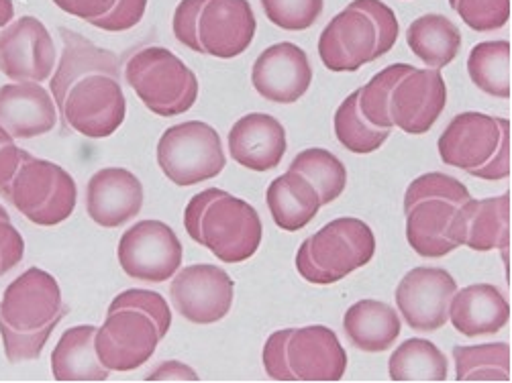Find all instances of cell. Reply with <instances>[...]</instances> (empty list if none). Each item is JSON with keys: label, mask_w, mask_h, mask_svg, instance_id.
I'll return each instance as SVG.
<instances>
[{"label": "cell", "mask_w": 512, "mask_h": 383, "mask_svg": "<svg viewBox=\"0 0 512 383\" xmlns=\"http://www.w3.org/2000/svg\"><path fill=\"white\" fill-rule=\"evenodd\" d=\"M60 37L62 56L49 86L62 127L90 139L111 137L127 115L119 60L72 29L62 27Z\"/></svg>", "instance_id": "cell-1"}, {"label": "cell", "mask_w": 512, "mask_h": 383, "mask_svg": "<svg viewBox=\"0 0 512 383\" xmlns=\"http://www.w3.org/2000/svg\"><path fill=\"white\" fill-rule=\"evenodd\" d=\"M357 104L380 129L398 127L408 135H423L445 111L447 86L439 70L394 64L357 90Z\"/></svg>", "instance_id": "cell-2"}, {"label": "cell", "mask_w": 512, "mask_h": 383, "mask_svg": "<svg viewBox=\"0 0 512 383\" xmlns=\"http://www.w3.org/2000/svg\"><path fill=\"white\" fill-rule=\"evenodd\" d=\"M170 326L172 310L162 294L127 290L111 302L105 324L96 331V355L111 371H133L153 357Z\"/></svg>", "instance_id": "cell-3"}, {"label": "cell", "mask_w": 512, "mask_h": 383, "mask_svg": "<svg viewBox=\"0 0 512 383\" xmlns=\"http://www.w3.org/2000/svg\"><path fill=\"white\" fill-rule=\"evenodd\" d=\"M470 190L447 174H425L404 194L406 239L415 253L439 259L466 243Z\"/></svg>", "instance_id": "cell-4"}, {"label": "cell", "mask_w": 512, "mask_h": 383, "mask_svg": "<svg viewBox=\"0 0 512 383\" xmlns=\"http://www.w3.org/2000/svg\"><path fill=\"white\" fill-rule=\"evenodd\" d=\"M68 314L51 273L31 267L9 284L0 300V337L11 363L35 361Z\"/></svg>", "instance_id": "cell-5"}, {"label": "cell", "mask_w": 512, "mask_h": 383, "mask_svg": "<svg viewBox=\"0 0 512 383\" xmlns=\"http://www.w3.org/2000/svg\"><path fill=\"white\" fill-rule=\"evenodd\" d=\"M184 227L192 241L225 263L247 261L260 249L264 237L258 210L219 188L192 196L184 212Z\"/></svg>", "instance_id": "cell-6"}, {"label": "cell", "mask_w": 512, "mask_h": 383, "mask_svg": "<svg viewBox=\"0 0 512 383\" xmlns=\"http://www.w3.org/2000/svg\"><path fill=\"white\" fill-rule=\"evenodd\" d=\"M398 19L382 0H353L323 29L319 56L331 72H357L394 49Z\"/></svg>", "instance_id": "cell-7"}, {"label": "cell", "mask_w": 512, "mask_h": 383, "mask_svg": "<svg viewBox=\"0 0 512 383\" xmlns=\"http://www.w3.org/2000/svg\"><path fill=\"white\" fill-rule=\"evenodd\" d=\"M172 27L188 49L231 60L247 51L258 23L247 0H182Z\"/></svg>", "instance_id": "cell-8"}, {"label": "cell", "mask_w": 512, "mask_h": 383, "mask_svg": "<svg viewBox=\"0 0 512 383\" xmlns=\"http://www.w3.org/2000/svg\"><path fill=\"white\" fill-rule=\"evenodd\" d=\"M262 359L274 381H339L347 369L345 349L323 324L274 333Z\"/></svg>", "instance_id": "cell-9"}, {"label": "cell", "mask_w": 512, "mask_h": 383, "mask_svg": "<svg viewBox=\"0 0 512 383\" xmlns=\"http://www.w3.org/2000/svg\"><path fill=\"white\" fill-rule=\"evenodd\" d=\"M443 163L480 180L510 176V123L484 113L457 115L439 137Z\"/></svg>", "instance_id": "cell-10"}, {"label": "cell", "mask_w": 512, "mask_h": 383, "mask_svg": "<svg viewBox=\"0 0 512 383\" xmlns=\"http://www.w3.org/2000/svg\"><path fill=\"white\" fill-rule=\"evenodd\" d=\"M374 253L376 237L364 221L351 216L335 218L302 241L296 253V269L306 282L329 286L368 265Z\"/></svg>", "instance_id": "cell-11"}, {"label": "cell", "mask_w": 512, "mask_h": 383, "mask_svg": "<svg viewBox=\"0 0 512 383\" xmlns=\"http://www.w3.org/2000/svg\"><path fill=\"white\" fill-rule=\"evenodd\" d=\"M0 196L33 225L56 227L72 216L78 190L74 178L58 163L23 151L13 180Z\"/></svg>", "instance_id": "cell-12"}, {"label": "cell", "mask_w": 512, "mask_h": 383, "mask_svg": "<svg viewBox=\"0 0 512 383\" xmlns=\"http://www.w3.org/2000/svg\"><path fill=\"white\" fill-rule=\"evenodd\" d=\"M125 80L158 117L188 113L198 98L194 72L166 47H145L129 58Z\"/></svg>", "instance_id": "cell-13"}, {"label": "cell", "mask_w": 512, "mask_h": 383, "mask_svg": "<svg viewBox=\"0 0 512 383\" xmlns=\"http://www.w3.org/2000/svg\"><path fill=\"white\" fill-rule=\"evenodd\" d=\"M158 163L176 186H194L217 178L225 170V151L219 133L200 121L170 127L158 143Z\"/></svg>", "instance_id": "cell-14"}, {"label": "cell", "mask_w": 512, "mask_h": 383, "mask_svg": "<svg viewBox=\"0 0 512 383\" xmlns=\"http://www.w3.org/2000/svg\"><path fill=\"white\" fill-rule=\"evenodd\" d=\"M117 255L129 278L162 284L182 267L184 249L170 225L141 221L123 233Z\"/></svg>", "instance_id": "cell-15"}, {"label": "cell", "mask_w": 512, "mask_h": 383, "mask_svg": "<svg viewBox=\"0 0 512 383\" xmlns=\"http://www.w3.org/2000/svg\"><path fill=\"white\" fill-rule=\"evenodd\" d=\"M235 282L217 265H188L170 286L174 308L192 324H215L223 320L233 306Z\"/></svg>", "instance_id": "cell-16"}, {"label": "cell", "mask_w": 512, "mask_h": 383, "mask_svg": "<svg viewBox=\"0 0 512 383\" xmlns=\"http://www.w3.org/2000/svg\"><path fill=\"white\" fill-rule=\"evenodd\" d=\"M455 290V280L443 267H415L396 288V306L408 326L433 333L447 324Z\"/></svg>", "instance_id": "cell-17"}, {"label": "cell", "mask_w": 512, "mask_h": 383, "mask_svg": "<svg viewBox=\"0 0 512 383\" xmlns=\"http://www.w3.org/2000/svg\"><path fill=\"white\" fill-rule=\"evenodd\" d=\"M56 68V47L47 27L21 17L0 33V72L15 82H45Z\"/></svg>", "instance_id": "cell-18"}, {"label": "cell", "mask_w": 512, "mask_h": 383, "mask_svg": "<svg viewBox=\"0 0 512 383\" xmlns=\"http://www.w3.org/2000/svg\"><path fill=\"white\" fill-rule=\"evenodd\" d=\"M251 82L266 100L292 104L311 88L313 68L304 49L290 41H282L260 53V58L253 64Z\"/></svg>", "instance_id": "cell-19"}, {"label": "cell", "mask_w": 512, "mask_h": 383, "mask_svg": "<svg viewBox=\"0 0 512 383\" xmlns=\"http://www.w3.org/2000/svg\"><path fill=\"white\" fill-rule=\"evenodd\" d=\"M143 186L125 168H105L96 172L86 188V210L102 229L127 225L141 212Z\"/></svg>", "instance_id": "cell-20"}, {"label": "cell", "mask_w": 512, "mask_h": 383, "mask_svg": "<svg viewBox=\"0 0 512 383\" xmlns=\"http://www.w3.org/2000/svg\"><path fill=\"white\" fill-rule=\"evenodd\" d=\"M58 123V108L37 82H17L0 88V127L15 139L47 135Z\"/></svg>", "instance_id": "cell-21"}, {"label": "cell", "mask_w": 512, "mask_h": 383, "mask_svg": "<svg viewBox=\"0 0 512 383\" xmlns=\"http://www.w3.org/2000/svg\"><path fill=\"white\" fill-rule=\"evenodd\" d=\"M229 151L239 166L253 172H270L284 159L286 131L270 115H245L229 131Z\"/></svg>", "instance_id": "cell-22"}, {"label": "cell", "mask_w": 512, "mask_h": 383, "mask_svg": "<svg viewBox=\"0 0 512 383\" xmlns=\"http://www.w3.org/2000/svg\"><path fill=\"white\" fill-rule=\"evenodd\" d=\"M449 320L466 337L500 333L510 320V306L492 284H474L455 290L449 302Z\"/></svg>", "instance_id": "cell-23"}, {"label": "cell", "mask_w": 512, "mask_h": 383, "mask_svg": "<svg viewBox=\"0 0 512 383\" xmlns=\"http://www.w3.org/2000/svg\"><path fill=\"white\" fill-rule=\"evenodd\" d=\"M98 328L92 324L72 326L60 337L51 353V375L56 381H107L111 369L100 363L94 347Z\"/></svg>", "instance_id": "cell-24"}, {"label": "cell", "mask_w": 512, "mask_h": 383, "mask_svg": "<svg viewBox=\"0 0 512 383\" xmlns=\"http://www.w3.org/2000/svg\"><path fill=\"white\" fill-rule=\"evenodd\" d=\"M343 328L353 347L366 353H382L396 343L402 324L392 306L378 300H362L345 312Z\"/></svg>", "instance_id": "cell-25"}, {"label": "cell", "mask_w": 512, "mask_h": 383, "mask_svg": "<svg viewBox=\"0 0 512 383\" xmlns=\"http://www.w3.org/2000/svg\"><path fill=\"white\" fill-rule=\"evenodd\" d=\"M266 202L274 223L288 233L304 229L321 208V198L315 186L290 170L270 184Z\"/></svg>", "instance_id": "cell-26"}, {"label": "cell", "mask_w": 512, "mask_h": 383, "mask_svg": "<svg viewBox=\"0 0 512 383\" xmlns=\"http://www.w3.org/2000/svg\"><path fill=\"white\" fill-rule=\"evenodd\" d=\"M464 245L474 251L498 249L506 257L510 247V194L470 200Z\"/></svg>", "instance_id": "cell-27"}, {"label": "cell", "mask_w": 512, "mask_h": 383, "mask_svg": "<svg viewBox=\"0 0 512 383\" xmlns=\"http://www.w3.org/2000/svg\"><path fill=\"white\" fill-rule=\"evenodd\" d=\"M406 43L421 62L441 70L457 58L462 49V33L443 15H425L408 27Z\"/></svg>", "instance_id": "cell-28"}, {"label": "cell", "mask_w": 512, "mask_h": 383, "mask_svg": "<svg viewBox=\"0 0 512 383\" xmlns=\"http://www.w3.org/2000/svg\"><path fill=\"white\" fill-rule=\"evenodd\" d=\"M392 381H445L449 367L439 347L427 339H408L390 357Z\"/></svg>", "instance_id": "cell-29"}, {"label": "cell", "mask_w": 512, "mask_h": 383, "mask_svg": "<svg viewBox=\"0 0 512 383\" xmlns=\"http://www.w3.org/2000/svg\"><path fill=\"white\" fill-rule=\"evenodd\" d=\"M468 74L482 92L494 98H510V43H478L470 51Z\"/></svg>", "instance_id": "cell-30"}, {"label": "cell", "mask_w": 512, "mask_h": 383, "mask_svg": "<svg viewBox=\"0 0 512 383\" xmlns=\"http://www.w3.org/2000/svg\"><path fill=\"white\" fill-rule=\"evenodd\" d=\"M290 172L304 176L315 186L321 198V206L335 202L347 186L345 166L331 151L321 147L298 153L290 163Z\"/></svg>", "instance_id": "cell-31"}, {"label": "cell", "mask_w": 512, "mask_h": 383, "mask_svg": "<svg viewBox=\"0 0 512 383\" xmlns=\"http://www.w3.org/2000/svg\"><path fill=\"white\" fill-rule=\"evenodd\" d=\"M457 381H510V347L488 343L453 349Z\"/></svg>", "instance_id": "cell-32"}, {"label": "cell", "mask_w": 512, "mask_h": 383, "mask_svg": "<svg viewBox=\"0 0 512 383\" xmlns=\"http://www.w3.org/2000/svg\"><path fill=\"white\" fill-rule=\"evenodd\" d=\"M335 135H337L339 143L345 149H349L351 153L366 155V153L378 151L386 143L390 131L372 125L362 115L360 104H357V90H355L337 108V113H335Z\"/></svg>", "instance_id": "cell-33"}, {"label": "cell", "mask_w": 512, "mask_h": 383, "mask_svg": "<svg viewBox=\"0 0 512 383\" xmlns=\"http://www.w3.org/2000/svg\"><path fill=\"white\" fill-rule=\"evenodd\" d=\"M266 17L284 31H306L323 13V0H260Z\"/></svg>", "instance_id": "cell-34"}, {"label": "cell", "mask_w": 512, "mask_h": 383, "mask_svg": "<svg viewBox=\"0 0 512 383\" xmlns=\"http://www.w3.org/2000/svg\"><path fill=\"white\" fill-rule=\"evenodd\" d=\"M449 5L478 33L502 29L510 19V0H449Z\"/></svg>", "instance_id": "cell-35"}, {"label": "cell", "mask_w": 512, "mask_h": 383, "mask_svg": "<svg viewBox=\"0 0 512 383\" xmlns=\"http://www.w3.org/2000/svg\"><path fill=\"white\" fill-rule=\"evenodd\" d=\"M25 255V241L11 223L9 212L0 206V278L21 263Z\"/></svg>", "instance_id": "cell-36"}, {"label": "cell", "mask_w": 512, "mask_h": 383, "mask_svg": "<svg viewBox=\"0 0 512 383\" xmlns=\"http://www.w3.org/2000/svg\"><path fill=\"white\" fill-rule=\"evenodd\" d=\"M145 9H147V0H119L111 15L102 17L90 25L109 33H123L141 23Z\"/></svg>", "instance_id": "cell-37"}, {"label": "cell", "mask_w": 512, "mask_h": 383, "mask_svg": "<svg viewBox=\"0 0 512 383\" xmlns=\"http://www.w3.org/2000/svg\"><path fill=\"white\" fill-rule=\"evenodd\" d=\"M23 151L25 149H19L15 145V137H11L3 127H0V194L5 192V188L13 180L23 159Z\"/></svg>", "instance_id": "cell-38"}, {"label": "cell", "mask_w": 512, "mask_h": 383, "mask_svg": "<svg viewBox=\"0 0 512 383\" xmlns=\"http://www.w3.org/2000/svg\"><path fill=\"white\" fill-rule=\"evenodd\" d=\"M145 381H198V375L180 361H166L153 369Z\"/></svg>", "instance_id": "cell-39"}, {"label": "cell", "mask_w": 512, "mask_h": 383, "mask_svg": "<svg viewBox=\"0 0 512 383\" xmlns=\"http://www.w3.org/2000/svg\"><path fill=\"white\" fill-rule=\"evenodd\" d=\"M15 17L13 0H0V29H5Z\"/></svg>", "instance_id": "cell-40"}, {"label": "cell", "mask_w": 512, "mask_h": 383, "mask_svg": "<svg viewBox=\"0 0 512 383\" xmlns=\"http://www.w3.org/2000/svg\"><path fill=\"white\" fill-rule=\"evenodd\" d=\"M51 3H54L56 7H60V9H62V7H66L68 3H72V0H51Z\"/></svg>", "instance_id": "cell-41"}]
</instances>
